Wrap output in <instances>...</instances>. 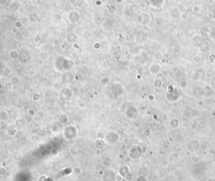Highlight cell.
Returning <instances> with one entry per match:
<instances>
[{"mask_svg":"<svg viewBox=\"0 0 215 181\" xmlns=\"http://www.w3.org/2000/svg\"><path fill=\"white\" fill-rule=\"evenodd\" d=\"M192 10L194 12H198L199 10H200V7L198 5H195L193 6V8H192Z\"/></svg>","mask_w":215,"mask_h":181,"instance_id":"6da1fadb","label":"cell"}]
</instances>
